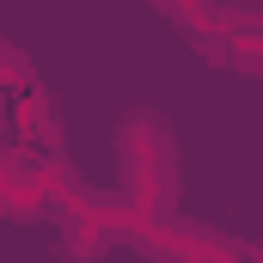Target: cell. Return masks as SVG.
I'll return each instance as SVG.
<instances>
[{"label":"cell","mask_w":263,"mask_h":263,"mask_svg":"<svg viewBox=\"0 0 263 263\" xmlns=\"http://www.w3.org/2000/svg\"><path fill=\"white\" fill-rule=\"evenodd\" d=\"M117 165H123V184H129L135 208H147V214H165L172 208L178 147H172V129L153 110H135L129 123L117 129Z\"/></svg>","instance_id":"6da1fadb"}]
</instances>
